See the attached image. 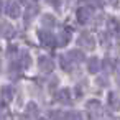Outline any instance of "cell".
<instances>
[{
  "label": "cell",
  "mask_w": 120,
  "mask_h": 120,
  "mask_svg": "<svg viewBox=\"0 0 120 120\" xmlns=\"http://www.w3.org/2000/svg\"><path fill=\"white\" fill-rule=\"evenodd\" d=\"M77 45L82 48V49H94L95 48V38L90 35V33H87V31H84L81 36H79V40H77Z\"/></svg>",
  "instance_id": "1"
},
{
  "label": "cell",
  "mask_w": 120,
  "mask_h": 120,
  "mask_svg": "<svg viewBox=\"0 0 120 120\" xmlns=\"http://www.w3.org/2000/svg\"><path fill=\"white\" fill-rule=\"evenodd\" d=\"M38 38H40V41H41L43 46L53 48V46L56 45V38H54L53 33L48 31V30H40V31H38Z\"/></svg>",
  "instance_id": "2"
},
{
  "label": "cell",
  "mask_w": 120,
  "mask_h": 120,
  "mask_svg": "<svg viewBox=\"0 0 120 120\" xmlns=\"http://www.w3.org/2000/svg\"><path fill=\"white\" fill-rule=\"evenodd\" d=\"M5 13L10 17V18H18L22 15V8L17 2H13V0H8V2L5 4Z\"/></svg>",
  "instance_id": "3"
},
{
  "label": "cell",
  "mask_w": 120,
  "mask_h": 120,
  "mask_svg": "<svg viewBox=\"0 0 120 120\" xmlns=\"http://www.w3.org/2000/svg\"><path fill=\"white\" fill-rule=\"evenodd\" d=\"M90 17H92V8H89L86 5L81 7V8H77V20H79V23L86 25L90 20Z\"/></svg>",
  "instance_id": "4"
},
{
  "label": "cell",
  "mask_w": 120,
  "mask_h": 120,
  "mask_svg": "<svg viewBox=\"0 0 120 120\" xmlns=\"http://www.w3.org/2000/svg\"><path fill=\"white\" fill-rule=\"evenodd\" d=\"M38 68H40V71H43V72H51L53 68H54V63H53L48 56H40V59H38Z\"/></svg>",
  "instance_id": "5"
},
{
  "label": "cell",
  "mask_w": 120,
  "mask_h": 120,
  "mask_svg": "<svg viewBox=\"0 0 120 120\" xmlns=\"http://www.w3.org/2000/svg\"><path fill=\"white\" fill-rule=\"evenodd\" d=\"M0 35H2L4 38H13L15 28L8 22H0Z\"/></svg>",
  "instance_id": "6"
},
{
  "label": "cell",
  "mask_w": 120,
  "mask_h": 120,
  "mask_svg": "<svg viewBox=\"0 0 120 120\" xmlns=\"http://www.w3.org/2000/svg\"><path fill=\"white\" fill-rule=\"evenodd\" d=\"M87 112L90 113L92 118H95L97 115H100V102L99 100H89L87 102Z\"/></svg>",
  "instance_id": "7"
},
{
  "label": "cell",
  "mask_w": 120,
  "mask_h": 120,
  "mask_svg": "<svg viewBox=\"0 0 120 120\" xmlns=\"http://www.w3.org/2000/svg\"><path fill=\"white\" fill-rule=\"evenodd\" d=\"M13 94H15V90H13L12 86H4L2 89H0V95H2L4 102H12L13 100Z\"/></svg>",
  "instance_id": "8"
},
{
  "label": "cell",
  "mask_w": 120,
  "mask_h": 120,
  "mask_svg": "<svg viewBox=\"0 0 120 120\" xmlns=\"http://www.w3.org/2000/svg\"><path fill=\"white\" fill-rule=\"evenodd\" d=\"M54 99H56L58 102H61V104H68V102L71 100V90H69V89H61L59 92H56Z\"/></svg>",
  "instance_id": "9"
},
{
  "label": "cell",
  "mask_w": 120,
  "mask_h": 120,
  "mask_svg": "<svg viewBox=\"0 0 120 120\" xmlns=\"http://www.w3.org/2000/svg\"><path fill=\"white\" fill-rule=\"evenodd\" d=\"M66 58H68L71 63H81V61H84V54H82L79 49H72V51L66 53Z\"/></svg>",
  "instance_id": "10"
},
{
  "label": "cell",
  "mask_w": 120,
  "mask_h": 120,
  "mask_svg": "<svg viewBox=\"0 0 120 120\" xmlns=\"http://www.w3.org/2000/svg\"><path fill=\"white\" fill-rule=\"evenodd\" d=\"M18 64H20V68H22V69H26V68H30V64H31V56L28 54V51H22V53H20Z\"/></svg>",
  "instance_id": "11"
},
{
  "label": "cell",
  "mask_w": 120,
  "mask_h": 120,
  "mask_svg": "<svg viewBox=\"0 0 120 120\" xmlns=\"http://www.w3.org/2000/svg\"><path fill=\"white\" fill-rule=\"evenodd\" d=\"M87 71H89L90 74L99 72V71H100V61H99L97 58H90V59L87 61Z\"/></svg>",
  "instance_id": "12"
},
{
  "label": "cell",
  "mask_w": 120,
  "mask_h": 120,
  "mask_svg": "<svg viewBox=\"0 0 120 120\" xmlns=\"http://www.w3.org/2000/svg\"><path fill=\"white\" fill-rule=\"evenodd\" d=\"M36 13H38V7L33 4V5H30L28 8H26V12H25V23L28 25L35 17H36Z\"/></svg>",
  "instance_id": "13"
},
{
  "label": "cell",
  "mask_w": 120,
  "mask_h": 120,
  "mask_svg": "<svg viewBox=\"0 0 120 120\" xmlns=\"http://www.w3.org/2000/svg\"><path fill=\"white\" fill-rule=\"evenodd\" d=\"M41 25H43V28H53L54 25H56V18L53 17V15H43V18H41Z\"/></svg>",
  "instance_id": "14"
},
{
  "label": "cell",
  "mask_w": 120,
  "mask_h": 120,
  "mask_svg": "<svg viewBox=\"0 0 120 120\" xmlns=\"http://www.w3.org/2000/svg\"><path fill=\"white\" fill-rule=\"evenodd\" d=\"M69 40H71V30H69V26H66V31L61 33V35L58 36V40H56V41H58V46H64Z\"/></svg>",
  "instance_id": "15"
},
{
  "label": "cell",
  "mask_w": 120,
  "mask_h": 120,
  "mask_svg": "<svg viewBox=\"0 0 120 120\" xmlns=\"http://www.w3.org/2000/svg\"><path fill=\"white\" fill-rule=\"evenodd\" d=\"M107 102H109V107L112 110H117L118 109V94L117 92H110L109 97H107Z\"/></svg>",
  "instance_id": "16"
},
{
  "label": "cell",
  "mask_w": 120,
  "mask_h": 120,
  "mask_svg": "<svg viewBox=\"0 0 120 120\" xmlns=\"http://www.w3.org/2000/svg\"><path fill=\"white\" fill-rule=\"evenodd\" d=\"M59 64H61V68H63L64 71H71V69H72V63L66 58V54H61V56H59Z\"/></svg>",
  "instance_id": "17"
},
{
  "label": "cell",
  "mask_w": 120,
  "mask_h": 120,
  "mask_svg": "<svg viewBox=\"0 0 120 120\" xmlns=\"http://www.w3.org/2000/svg\"><path fill=\"white\" fill-rule=\"evenodd\" d=\"M64 118H68V120H84L82 112H77V110H72V112L66 113V117H64Z\"/></svg>",
  "instance_id": "18"
},
{
  "label": "cell",
  "mask_w": 120,
  "mask_h": 120,
  "mask_svg": "<svg viewBox=\"0 0 120 120\" xmlns=\"http://www.w3.org/2000/svg\"><path fill=\"white\" fill-rule=\"evenodd\" d=\"M20 64H12V69H10V77L12 79H17V77H20Z\"/></svg>",
  "instance_id": "19"
},
{
  "label": "cell",
  "mask_w": 120,
  "mask_h": 120,
  "mask_svg": "<svg viewBox=\"0 0 120 120\" xmlns=\"http://www.w3.org/2000/svg\"><path fill=\"white\" fill-rule=\"evenodd\" d=\"M109 30H110V31H113L115 35L118 33V23H117V20H115V18H110V20H109Z\"/></svg>",
  "instance_id": "20"
},
{
  "label": "cell",
  "mask_w": 120,
  "mask_h": 120,
  "mask_svg": "<svg viewBox=\"0 0 120 120\" xmlns=\"http://www.w3.org/2000/svg\"><path fill=\"white\" fill-rule=\"evenodd\" d=\"M104 68H105L107 71H112V69L115 68V61H113L112 58H105V59H104Z\"/></svg>",
  "instance_id": "21"
},
{
  "label": "cell",
  "mask_w": 120,
  "mask_h": 120,
  "mask_svg": "<svg viewBox=\"0 0 120 120\" xmlns=\"http://www.w3.org/2000/svg\"><path fill=\"white\" fill-rule=\"evenodd\" d=\"M66 117V113H63V112H51V118L53 120H63Z\"/></svg>",
  "instance_id": "22"
},
{
  "label": "cell",
  "mask_w": 120,
  "mask_h": 120,
  "mask_svg": "<svg viewBox=\"0 0 120 120\" xmlns=\"http://www.w3.org/2000/svg\"><path fill=\"white\" fill-rule=\"evenodd\" d=\"M26 107H28V109H26V113H31V115H35V113H36V105H35L33 102H31V104H28Z\"/></svg>",
  "instance_id": "23"
},
{
  "label": "cell",
  "mask_w": 120,
  "mask_h": 120,
  "mask_svg": "<svg viewBox=\"0 0 120 120\" xmlns=\"http://www.w3.org/2000/svg\"><path fill=\"white\" fill-rule=\"evenodd\" d=\"M48 2H49L53 7H59V0H48Z\"/></svg>",
  "instance_id": "24"
},
{
  "label": "cell",
  "mask_w": 120,
  "mask_h": 120,
  "mask_svg": "<svg viewBox=\"0 0 120 120\" xmlns=\"http://www.w3.org/2000/svg\"><path fill=\"white\" fill-rule=\"evenodd\" d=\"M13 51H17V48H15V46H10V48H8V51H7V54H8V56H12V53H13Z\"/></svg>",
  "instance_id": "25"
},
{
  "label": "cell",
  "mask_w": 120,
  "mask_h": 120,
  "mask_svg": "<svg viewBox=\"0 0 120 120\" xmlns=\"http://www.w3.org/2000/svg\"><path fill=\"white\" fill-rule=\"evenodd\" d=\"M99 84H100V86H105V84H107V77H100V79H99Z\"/></svg>",
  "instance_id": "26"
},
{
  "label": "cell",
  "mask_w": 120,
  "mask_h": 120,
  "mask_svg": "<svg viewBox=\"0 0 120 120\" xmlns=\"http://www.w3.org/2000/svg\"><path fill=\"white\" fill-rule=\"evenodd\" d=\"M2 7H4V2L0 0V13H2Z\"/></svg>",
  "instance_id": "27"
},
{
  "label": "cell",
  "mask_w": 120,
  "mask_h": 120,
  "mask_svg": "<svg viewBox=\"0 0 120 120\" xmlns=\"http://www.w3.org/2000/svg\"><path fill=\"white\" fill-rule=\"evenodd\" d=\"M38 120H48V118H43V117H41V118H38Z\"/></svg>",
  "instance_id": "28"
},
{
  "label": "cell",
  "mask_w": 120,
  "mask_h": 120,
  "mask_svg": "<svg viewBox=\"0 0 120 120\" xmlns=\"http://www.w3.org/2000/svg\"><path fill=\"white\" fill-rule=\"evenodd\" d=\"M20 2H26V0H20Z\"/></svg>",
  "instance_id": "29"
},
{
  "label": "cell",
  "mask_w": 120,
  "mask_h": 120,
  "mask_svg": "<svg viewBox=\"0 0 120 120\" xmlns=\"http://www.w3.org/2000/svg\"><path fill=\"white\" fill-rule=\"evenodd\" d=\"M33 2H36V0H33Z\"/></svg>",
  "instance_id": "30"
}]
</instances>
